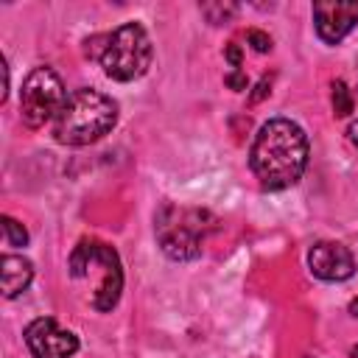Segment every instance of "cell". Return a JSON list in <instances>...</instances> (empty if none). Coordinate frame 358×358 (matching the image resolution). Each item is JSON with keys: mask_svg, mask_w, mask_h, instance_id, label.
<instances>
[{"mask_svg": "<svg viewBox=\"0 0 358 358\" xmlns=\"http://www.w3.org/2000/svg\"><path fill=\"white\" fill-rule=\"evenodd\" d=\"M70 277L73 280H90L95 277V291H92V308L106 313L120 302L123 294V266L117 252L109 243L101 241H81L70 252Z\"/></svg>", "mask_w": 358, "mask_h": 358, "instance_id": "obj_4", "label": "cell"}, {"mask_svg": "<svg viewBox=\"0 0 358 358\" xmlns=\"http://www.w3.org/2000/svg\"><path fill=\"white\" fill-rule=\"evenodd\" d=\"M246 39H249V45H252L257 53H268V50H271V36L263 34V31H257V28H252V31L246 34Z\"/></svg>", "mask_w": 358, "mask_h": 358, "instance_id": "obj_14", "label": "cell"}, {"mask_svg": "<svg viewBox=\"0 0 358 358\" xmlns=\"http://www.w3.org/2000/svg\"><path fill=\"white\" fill-rule=\"evenodd\" d=\"M67 90L53 67H34L20 90V117L25 126L39 129L59 117V112L67 103Z\"/></svg>", "mask_w": 358, "mask_h": 358, "instance_id": "obj_6", "label": "cell"}, {"mask_svg": "<svg viewBox=\"0 0 358 358\" xmlns=\"http://www.w3.org/2000/svg\"><path fill=\"white\" fill-rule=\"evenodd\" d=\"M199 8L207 17V22H213V25H224V22H229L238 14L235 3H201Z\"/></svg>", "mask_w": 358, "mask_h": 358, "instance_id": "obj_11", "label": "cell"}, {"mask_svg": "<svg viewBox=\"0 0 358 358\" xmlns=\"http://www.w3.org/2000/svg\"><path fill=\"white\" fill-rule=\"evenodd\" d=\"M310 11L316 36L327 45H338L358 25V0H316Z\"/></svg>", "mask_w": 358, "mask_h": 358, "instance_id": "obj_8", "label": "cell"}, {"mask_svg": "<svg viewBox=\"0 0 358 358\" xmlns=\"http://www.w3.org/2000/svg\"><path fill=\"white\" fill-rule=\"evenodd\" d=\"M350 112H352V95H350L344 81H336L333 84V115L336 117H347Z\"/></svg>", "mask_w": 358, "mask_h": 358, "instance_id": "obj_13", "label": "cell"}, {"mask_svg": "<svg viewBox=\"0 0 358 358\" xmlns=\"http://www.w3.org/2000/svg\"><path fill=\"white\" fill-rule=\"evenodd\" d=\"M227 59H229V64H232L235 70H241V48H238L235 42L227 45Z\"/></svg>", "mask_w": 358, "mask_h": 358, "instance_id": "obj_16", "label": "cell"}, {"mask_svg": "<svg viewBox=\"0 0 358 358\" xmlns=\"http://www.w3.org/2000/svg\"><path fill=\"white\" fill-rule=\"evenodd\" d=\"M308 268L324 282H344L355 274V257L338 241H319L308 252Z\"/></svg>", "mask_w": 358, "mask_h": 358, "instance_id": "obj_9", "label": "cell"}, {"mask_svg": "<svg viewBox=\"0 0 358 358\" xmlns=\"http://www.w3.org/2000/svg\"><path fill=\"white\" fill-rule=\"evenodd\" d=\"M347 140H350V143L358 148V120H352V123L347 126Z\"/></svg>", "mask_w": 358, "mask_h": 358, "instance_id": "obj_17", "label": "cell"}, {"mask_svg": "<svg viewBox=\"0 0 358 358\" xmlns=\"http://www.w3.org/2000/svg\"><path fill=\"white\" fill-rule=\"evenodd\" d=\"M87 59H95L112 81H134L148 73L154 48L140 22H123L112 34H98L84 42Z\"/></svg>", "mask_w": 358, "mask_h": 358, "instance_id": "obj_2", "label": "cell"}, {"mask_svg": "<svg viewBox=\"0 0 358 358\" xmlns=\"http://www.w3.org/2000/svg\"><path fill=\"white\" fill-rule=\"evenodd\" d=\"M224 81H227L232 90H238V92H241V90H246V84H249V81H246V76H243L241 70H232L229 76H224Z\"/></svg>", "mask_w": 358, "mask_h": 358, "instance_id": "obj_15", "label": "cell"}, {"mask_svg": "<svg viewBox=\"0 0 358 358\" xmlns=\"http://www.w3.org/2000/svg\"><path fill=\"white\" fill-rule=\"evenodd\" d=\"M22 338H25L31 358H73L78 352V336L62 327L53 316L34 319L25 327Z\"/></svg>", "mask_w": 358, "mask_h": 358, "instance_id": "obj_7", "label": "cell"}, {"mask_svg": "<svg viewBox=\"0 0 358 358\" xmlns=\"http://www.w3.org/2000/svg\"><path fill=\"white\" fill-rule=\"evenodd\" d=\"M3 241H6V246H25L28 243V232L17 218L3 215Z\"/></svg>", "mask_w": 358, "mask_h": 358, "instance_id": "obj_12", "label": "cell"}, {"mask_svg": "<svg viewBox=\"0 0 358 358\" xmlns=\"http://www.w3.org/2000/svg\"><path fill=\"white\" fill-rule=\"evenodd\" d=\"M350 355H352V358H358V344H355V347L350 350Z\"/></svg>", "mask_w": 358, "mask_h": 358, "instance_id": "obj_19", "label": "cell"}, {"mask_svg": "<svg viewBox=\"0 0 358 358\" xmlns=\"http://www.w3.org/2000/svg\"><path fill=\"white\" fill-rule=\"evenodd\" d=\"M308 134L288 117L266 120L249 148V168L263 190H285L296 185L308 168Z\"/></svg>", "mask_w": 358, "mask_h": 358, "instance_id": "obj_1", "label": "cell"}, {"mask_svg": "<svg viewBox=\"0 0 358 358\" xmlns=\"http://www.w3.org/2000/svg\"><path fill=\"white\" fill-rule=\"evenodd\" d=\"M34 280V263L22 255H3L0 257V282H3V296L14 299L20 296Z\"/></svg>", "mask_w": 358, "mask_h": 358, "instance_id": "obj_10", "label": "cell"}, {"mask_svg": "<svg viewBox=\"0 0 358 358\" xmlns=\"http://www.w3.org/2000/svg\"><path fill=\"white\" fill-rule=\"evenodd\" d=\"M204 221H210V215L204 210L162 204L157 213V224H154L159 249L176 263L196 260L201 255L204 232L210 229V224H204Z\"/></svg>", "mask_w": 358, "mask_h": 358, "instance_id": "obj_5", "label": "cell"}, {"mask_svg": "<svg viewBox=\"0 0 358 358\" xmlns=\"http://www.w3.org/2000/svg\"><path fill=\"white\" fill-rule=\"evenodd\" d=\"M350 313H352V316H358V299H352V302H350Z\"/></svg>", "mask_w": 358, "mask_h": 358, "instance_id": "obj_18", "label": "cell"}, {"mask_svg": "<svg viewBox=\"0 0 358 358\" xmlns=\"http://www.w3.org/2000/svg\"><path fill=\"white\" fill-rule=\"evenodd\" d=\"M115 123L117 103L92 87H81L70 92L64 109L53 120V140L62 145H90L109 134Z\"/></svg>", "mask_w": 358, "mask_h": 358, "instance_id": "obj_3", "label": "cell"}]
</instances>
